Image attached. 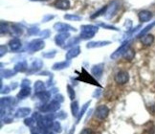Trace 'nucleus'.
<instances>
[{
    "instance_id": "42",
    "label": "nucleus",
    "mask_w": 155,
    "mask_h": 134,
    "mask_svg": "<svg viewBox=\"0 0 155 134\" xmlns=\"http://www.w3.org/2000/svg\"><path fill=\"white\" fill-rule=\"evenodd\" d=\"M40 1H47V0H40Z\"/></svg>"
},
{
    "instance_id": "36",
    "label": "nucleus",
    "mask_w": 155,
    "mask_h": 134,
    "mask_svg": "<svg viewBox=\"0 0 155 134\" xmlns=\"http://www.w3.org/2000/svg\"><path fill=\"white\" fill-rule=\"evenodd\" d=\"M55 55H56V51H52V53H45V54H43V57H45V58H53V57H55Z\"/></svg>"
},
{
    "instance_id": "34",
    "label": "nucleus",
    "mask_w": 155,
    "mask_h": 134,
    "mask_svg": "<svg viewBox=\"0 0 155 134\" xmlns=\"http://www.w3.org/2000/svg\"><path fill=\"white\" fill-rule=\"evenodd\" d=\"M29 31V34H31V35H36V34H38V28H31V29L28 30Z\"/></svg>"
},
{
    "instance_id": "11",
    "label": "nucleus",
    "mask_w": 155,
    "mask_h": 134,
    "mask_svg": "<svg viewBox=\"0 0 155 134\" xmlns=\"http://www.w3.org/2000/svg\"><path fill=\"white\" fill-rule=\"evenodd\" d=\"M23 30L21 29L19 26L17 25H12L10 27V34L14 36H19L20 35H22Z\"/></svg>"
},
{
    "instance_id": "32",
    "label": "nucleus",
    "mask_w": 155,
    "mask_h": 134,
    "mask_svg": "<svg viewBox=\"0 0 155 134\" xmlns=\"http://www.w3.org/2000/svg\"><path fill=\"white\" fill-rule=\"evenodd\" d=\"M80 134H94V132H93V130L91 129L86 127V129H83L82 131H80Z\"/></svg>"
},
{
    "instance_id": "38",
    "label": "nucleus",
    "mask_w": 155,
    "mask_h": 134,
    "mask_svg": "<svg viewBox=\"0 0 155 134\" xmlns=\"http://www.w3.org/2000/svg\"><path fill=\"white\" fill-rule=\"evenodd\" d=\"M40 36H41V37H48L50 36V31H48V30L43 31V32L40 34Z\"/></svg>"
},
{
    "instance_id": "40",
    "label": "nucleus",
    "mask_w": 155,
    "mask_h": 134,
    "mask_svg": "<svg viewBox=\"0 0 155 134\" xmlns=\"http://www.w3.org/2000/svg\"><path fill=\"white\" fill-rule=\"evenodd\" d=\"M29 85H30V82L29 80H23V83H21V86L22 87H25V86H29Z\"/></svg>"
},
{
    "instance_id": "15",
    "label": "nucleus",
    "mask_w": 155,
    "mask_h": 134,
    "mask_svg": "<svg viewBox=\"0 0 155 134\" xmlns=\"http://www.w3.org/2000/svg\"><path fill=\"white\" fill-rule=\"evenodd\" d=\"M134 57H135V51L130 47L123 54V58L126 60H132Z\"/></svg>"
},
{
    "instance_id": "21",
    "label": "nucleus",
    "mask_w": 155,
    "mask_h": 134,
    "mask_svg": "<svg viewBox=\"0 0 155 134\" xmlns=\"http://www.w3.org/2000/svg\"><path fill=\"white\" fill-rule=\"evenodd\" d=\"M26 68H27V66L24 62H19V63H17L15 65L14 69H15V71H17V72H23V71L26 70Z\"/></svg>"
},
{
    "instance_id": "26",
    "label": "nucleus",
    "mask_w": 155,
    "mask_h": 134,
    "mask_svg": "<svg viewBox=\"0 0 155 134\" xmlns=\"http://www.w3.org/2000/svg\"><path fill=\"white\" fill-rule=\"evenodd\" d=\"M107 9H108V7H104V8H102L100 11L96 12L94 14H92V15H91V18H92V19H94V18H96L97 16H100V15H102L103 14H104L105 12H106Z\"/></svg>"
},
{
    "instance_id": "13",
    "label": "nucleus",
    "mask_w": 155,
    "mask_h": 134,
    "mask_svg": "<svg viewBox=\"0 0 155 134\" xmlns=\"http://www.w3.org/2000/svg\"><path fill=\"white\" fill-rule=\"evenodd\" d=\"M110 41H93V42H89L86 47L87 48H96V47H103V46L110 44Z\"/></svg>"
},
{
    "instance_id": "4",
    "label": "nucleus",
    "mask_w": 155,
    "mask_h": 134,
    "mask_svg": "<svg viewBox=\"0 0 155 134\" xmlns=\"http://www.w3.org/2000/svg\"><path fill=\"white\" fill-rule=\"evenodd\" d=\"M128 44H129V42H128V41H126V42H123V44L121 45L120 47L118 48V49L116 50V51L113 53L112 55H111V58H114V60H116V58H119L121 55L123 56V53H125V52L126 51V50H128V49L129 48V45H128Z\"/></svg>"
},
{
    "instance_id": "31",
    "label": "nucleus",
    "mask_w": 155,
    "mask_h": 134,
    "mask_svg": "<svg viewBox=\"0 0 155 134\" xmlns=\"http://www.w3.org/2000/svg\"><path fill=\"white\" fill-rule=\"evenodd\" d=\"M100 26L105 28V29H108V30H114V31H119V29L114 26H111V25H107V24H104V23H100Z\"/></svg>"
},
{
    "instance_id": "17",
    "label": "nucleus",
    "mask_w": 155,
    "mask_h": 134,
    "mask_svg": "<svg viewBox=\"0 0 155 134\" xmlns=\"http://www.w3.org/2000/svg\"><path fill=\"white\" fill-rule=\"evenodd\" d=\"M69 61H63V62H60V63H56L53 66V69L54 70H61L63 68H66L67 66H69Z\"/></svg>"
},
{
    "instance_id": "2",
    "label": "nucleus",
    "mask_w": 155,
    "mask_h": 134,
    "mask_svg": "<svg viewBox=\"0 0 155 134\" xmlns=\"http://www.w3.org/2000/svg\"><path fill=\"white\" fill-rule=\"evenodd\" d=\"M108 114H109V108H108L106 105L102 104V105H100V107H98L97 108H96L95 115L98 119L104 120L105 118L108 116Z\"/></svg>"
},
{
    "instance_id": "19",
    "label": "nucleus",
    "mask_w": 155,
    "mask_h": 134,
    "mask_svg": "<svg viewBox=\"0 0 155 134\" xmlns=\"http://www.w3.org/2000/svg\"><path fill=\"white\" fill-rule=\"evenodd\" d=\"M36 97H38V99L42 100V101H47V100L49 99V97H50V95H49V93L43 91V92H39V93H36Z\"/></svg>"
},
{
    "instance_id": "7",
    "label": "nucleus",
    "mask_w": 155,
    "mask_h": 134,
    "mask_svg": "<svg viewBox=\"0 0 155 134\" xmlns=\"http://www.w3.org/2000/svg\"><path fill=\"white\" fill-rule=\"evenodd\" d=\"M54 6L60 10H67L70 8V1L69 0H56L54 2Z\"/></svg>"
},
{
    "instance_id": "39",
    "label": "nucleus",
    "mask_w": 155,
    "mask_h": 134,
    "mask_svg": "<svg viewBox=\"0 0 155 134\" xmlns=\"http://www.w3.org/2000/svg\"><path fill=\"white\" fill-rule=\"evenodd\" d=\"M34 123V121H33V119H26L25 120V124H27V126H31Z\"/></svg>"
},
{
    "instance_id": "24",
    "label": "nucleus",
    "mask_w": 155,
    "mask_h": 134,
    "mask_svg": "<svg viewBox=\"0 0 155 134\" xmlns=\"http://www.w3.org/2000/svg\"><path fill=\"white\" fill-rule=\"evenodd\" d=\"M35 89L38 93L43 92V90H44V85H43V82H36V85H35Z\"/></svg>"
},
{
    "instance_id": "33",
    "label": "nucleus",
    "mask_w": 155,
    "mask_h": 134,
    "mask_svg": "<svg viewBox=\"0 0 155 134\" xmlns=\"http://www.w3.org/2000/svg\"><path fill=\"white\" fill-rule=\"evenodd\" d=\"M89 104V102H87V104H84V107H82V111H80V115H79V116H78V121H77V122H79V121L80 120V118H82V115H83V112H84L85 111V109H86V107H87V105Z\"/></svg>"
},
{
    "instance_id": "14",
    "label": "nucleus",
    "mask_w": 155,
    "mask_h": 134,
    "mask_svg": "<svg viewBox=\"0 0 155 134\" xmlns=\"http://www.w3.org/2000/svg\"><path fill=\"white\" fill-rule=\"evenodd\" d=\"M92 74L94 75L95 77H101L102 74H103V71H104V65L103 64H98V65H95V66L92 67Z\"/></svg>"
},
{
    "instance_id": "27",
    "label": "nucleus",
    "mask_w": 155,
    "mask_h": 134,
    "mask_svg": "<svg viewBox=\"0 0 155 134\" xmlns=\"http://www.w3.org/2000/svg\"><path fill=\"white\" fill-rule=\"evenodd\" d=\"M64 18L68 20H75V21H80L82 19V17L79 16V15H73V14H65Z\"/></svg>"
},
{
    "instance_id": "22",
    "label": "nucleus",
    "mask_w": 155,
    "mask_h": 134,
    "mask_svg": "<svg viewBox=\"0 0 155 134\" xmlns=\"http://www.w3.org/2000/svg\"><path fill=\"white\" fill-rule=\"evenodd\" d=\"M154 26H155V21H154L153 23H151V24H150V25H148V26H147V27H145L144 30H142V32H141L140 34H139V35H138V36H139V37H141V36H143L144 35H145V34H147V33L148 32V31H150V30L151 29V28H153Z\"/></svg>"
},
{
    "instance_id": "6",
    "label": "nucleus",
    "mask_w": 155,
    "mask_h": 134,
    "mask_svg": "<svg viewBox=\"0 0 155 134\" xmlns=\"http://www.w3.org/2000/svg\"><path fill=\"white\" fill-rule=\"evenodd\" d=\"M69 36H70L69 33H67V32L58 34V35H57L55 37V41H56V43H57L58 46H62L64 44L65 40H66Z\"/></svg>"
},
{
    "instance_id": "16",
    "label": "nucleus",
    "mask_w": 155,
    "mask_h": 134,
    "mask_svg": "<svg viewBox=\"0 0 155 134\" xmlns=\"http://www.w3.org/2000/svg\"><path fill=\"white\" fill-rule=\"evenodd\" d=\"M99 28L94 25H83L82 26V32H87V33H93L96 34L98 32Z\"/></svg>"
},
{
    "instance_id": "20",
    "label": "nucleus",
    "mask_w": 155,
    "mask_h": 134,
    "mask_svg": "<svg viewBox=\"0 0 155 134\" xmlns=\"http://www.w3.org/2000/svg\"><path fill=\"white\" fill-rule=\"evenodd\" d=\"M31 93V90L29 87H26V88H23L22 90H20L19 94H18V97L19 98H25L27 96H29Z\"/></svg>"
},
{
    "instance_id": "10",
    "label": "nucleus",
    "mask_w": 155,
    "mask_h": 134,
    "mask_svg": "<svg viewBox=\"0 0 155 134\" xmlns=\"http://www.w3.org/2000/svg\"><path fill=\"white\" fill-rule=\"evenodd\" d=\"M9 46H10L12 51H18L21 47L20 39H18L17 37H14V38H13L10 42H9Z\"/></svg>"
},
{
    "instance_id": "28",
    "label": "nucleus",
    "mask_w": 155,
    "mask_h": 134,
    "mask_svg": "<svg viewBox=\"0 0 155 134\" xmlns=\"http://www.w3.org/2000/svg\"><path fill=\"white\" fill-rule=\"evenodd\" d=\"M94 36H95V34H93V33H87V32H82V33H80V38H82V39L92 38Z\"/></svg>"
},
{
    "instance_id": "35",
    "label": "nucleus",
    "mask_w": 155,
    "mask_h": 134,
    "mask_svg": "<svg viewBox=\"0 0 155 134\" xmlns=\"http://www.w3.org/2000/svg\"><path fill=\"white\" fill-rule=\"evenodd\" d=\"M53 129H54L55 131H57V132H60V131H61V129H60V124H58V123H55V124H54V126H53Z\"/></svg>"
},
{
    "instance_id": "3",
    "label": "nucleus",
    "mask_w": 155,
    "mask_h": 134,
    "mask_svg": "<svg viewBox=\"0 0 155 134\" xmlns=\"http://www.w3.org/2000/svg\"><path fill=\"white\" fill-rule=\"evenodd\" d=\"M44 46H45V43L43 40L36 39V40H33V41L30 43L29 46H28V49H29V51L33 53V52L38 51V50H41L42 48H44Z\"/></svg>"
},
{
    "instance_id": "9",
    "label": "nucleus",
    "mask_w": 155,
    "mask_h": 134,
    "mask_svg": "<svg viewBox=\"0 0 155 134\" xmlns=\"http://www.w3.org/2000/svg\"><path fill=\"white\" fill-rule=\"evenodd\" d=\"M80 53V47H73L72 49H70L69 51L66 53V60H70L72 58L78 57Z\"/></svg>"
},
{
    "instance_id": "23",
    "label": "nucleus",
    "mask_w": 155,
    "mask_h": 134,
    "mask_svg": "<svg viewBox=\"0 0 155 134\" xmlns=\"http://www.w3.org/2000/svg\"><path fill=\"white\" fill-rule=\"evenodd\" d=\"M71 110H72L73 116H78V113H79V105H78V102H72V104H71Z\"/></svg>"
},
{
    "instance_id": "1",
    "label": "nucleus",
    "mask_w": 155,
    "mask_h": 134,
    "mask_svg": "<svg viewBox=\"0 0 155 134\" xmlns=\"http://www.w3.org/2000/svg\"><path fill=\"white\" fill-rule=\"evenodd\" d=\"M114 80H115V82L117 85H125L128 82L129 80V75L128 73L126 72V71H119V72H117L115 77H114Z\"/></svg>"
},
{
    "instance_id": "25",
    "label": "nucleus",
    "mask_w": 155,
    "mask_h": 134,
    "mask_svg": "<svg viewBox=\"0 0 155 134\" xmlns=\"http://www.w3.org/2000/svg\"><path fill=\"white\" fill-rule=\"evenodd\" d=\"M8 33H10V27H9V25L7 23H4L2 21L1 22V34L4 35V34H8Z\"/></svg>"
},
{
    "instance_id": "29",
    "label": "nucleus",
    "mask_w": 155,
    "mask_h": 134,
    "mask_svg": "<svg viewBox=\"0 0 155 134\" xmlns=\"http://www.w3.org/2000/svg\"><path fill=\"white\" fill-rule=\"evenodd\" d=\"M67 89H68V95H69V98L71 100L75 99V91L73 90V88L70 85H67Z\"/></svg>"
},
{
    "instance_id": "37",
    "label": "nucleus",
    "mask_w": 155,
    "mask_h": 134,
    "mask_svg": "<svg viewBox=\"0 0 155 134\" xmlns=\"http://www.w3.org/2000/svg\"><path fill=\"white\" fill-rule=\"evenodd\" d=\"M0 50H1V53H0V56H1V57H2V56L4 55V53L6 54V52H7V47H6L5 45H1V46H0Z\"/></svg>"
},
{
    "instance_id": "8",
    "label": "nucleus",
    "mask_w": 155,
    "mask_h": 134,
    "mask_svg": "<svg viewBox=\"0 0 155 134\" xmlns=\"http://www.w3.org/2000/svg\"><path fill=\"white\" fill-rule=\"evenodd\" d=\"M138 17L141 22H147L152 18V14L150 11H141L138 14Z\"/></svg>"
},
{
    "instance_id": "5",
    "label": "nucleus",
    "mask_w": 155,
    "mask_h": 134,
    "mask_svg": "<svg viewBox=\"0 0 155 134\" xmlns=\"http://www.w3.org/2000/svg\"><path fill=\"white\" fill-rule=\"evenodd\" d=\"M54 29L57 30V31H60L61 33H64V32H67V31H76V29L72 26L68 24H65V23H56L54 25Z\"/></svg>"
},
{
    "instance_id": "12",
    "label": "nucleus",
    "mask_w": 155,
    "mask_h": 134,
    "mask_svg": "<svg viewBox=\"0 0 155 134\" xmlns=\"http://www.w3.org/2000/svg\"><path fill=\"white\" fill-rule=\"evenodd\" d=\"M141 41L144 45L150 46L152 44L154 41V36L152 35H150V34H148V35H145V36H143V37L141 38Z\"/></svg>"
},
{
    "instance_id": "41",
    "label": "nucleus",
    "mask_w": 155,
    "mask_h": 134,
    "mask_svg": "<svg viewBox=\"0 0 155 134\" xmlns=\"http://www.w3.org/2000/svg\"><path fill=\"white\" fill-rule=\"evenodd\" d=\"M52 18H54L53 15H47V16H45L44 18H43V21H44V22H47L49 19H52Z\"/></svg>"
},
{
    "instance_id": "18",
    "label": "nucleus",
    "mask_w": 155,
    "mask_h": 134,
    "mask_svg": "<svg viewBox=\"0 0 155 134\" xmlns=\"http://www.w3.org/2000/svg\"><path fill=\"white\" fill-rule=\"evenodd\" d=\"M30 112H31L30 108H20V109L17 111L16 117H20V118L21 117H25L30 113Z\"/></svg>"
},
{
    "instance_id": "30",
    "label": "nucleus",
    "mask_w": 155,
    "mask_h": 134,
    "mask_svg": "<svg viewBox=\"0 0 155 134\" xmlns=\"http://www.w3.org/2000/svg\"><path fill=\"white\" fill-rule=\"evenodd\" d=\"M80 41V39L79 38H77V37H74V38H71L69 40V42L67 43V45L65 46V47H69V46H72V45H75L76 43H79Z\"/></svg>"
}]
</instances>
